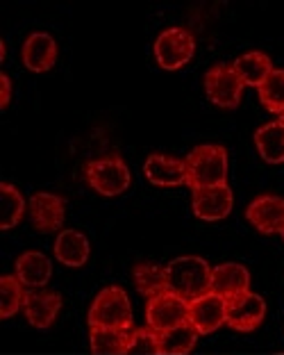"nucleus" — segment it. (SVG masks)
Returning a JSON list of instances; mask_svg holds the SVG:
<instances>
[{"mask_svg":"<svg viewBox=\"0 0 284 355\" xmlns=\"http://www.w3.org/2000/svg\"><path fill=\"white\" fill-rule=\"evenodd\" d=\"M166 285L168 292L177 294L184 301H193L212 292V266L198 255L175 257L166 266Z\"/></svg>","mask_w":284,"mask_h":355,"instance_id":"nucleus-1","label":"nucleus"},{"mask_svg":"<svg viewBox=\"0 0 284 355\" xmlns=\"http://www.w3.org/2000/svg\"><path fill=\"white\" fill-rule=\"evenodd\" d=\"M186 164V184L196 189L216 187L227 180V150L216 144L196 146L184 159Z\"/></svg>","mask_w":284,"mask_h":355,"instance_id":"nucleus-2","label":"nucleus"},{"mask_svg":"<svg viewBox=\"0 0 284 355\" xmlns=\"http://www.w3.org/2000/svg\"><path fill=\"white\" fill-rule=\"evenodd\" d=\"M10 98H12V83L10 78H7L5 73L0 76V107H7L10 105Z\"/></svg>","mask_w":284,"mask_h":355,"instance_id":"nucleus-28","label":"nucleus"},{"mask_svg":"<svg viewBox=\"0 0 284 355\" xmlns=\"http://www.w3.org/2000/svg\"><path fill=\"white\" fill-rule=\"evenodd\" d=\"M0 200H3V221H0V228L12 230L14 225L21 223L28 205H26V200H23V193L10 182L0 184Z\"/></svg>","mask_w":284,"mask_h":355,"instance_id":"nucleus-24","label":"nucleus"},{"mask_svg":"<svg viewBox=\"0 0 284 355\" xmlns=\"http://www.w3.org/2000/svg\"><path fill=\"white\" fill-rule=\"evenodd\" d=\"M28 212L32 225L39 232H55L64 225V216H66V200L57 193L39 191L32 193L28 200Z\"/></svg>","mask_w":284,"mask_h":355,"instance_id":"nucleus-10","label":"nucleus"},{"mask_svg":"<svg viewBox=\"0 0 284 355\" xmlns=\"http://www.w3.org/2000/svg\"><path fill=\"white\" fill-rule=\"evenodd\" d=\"M243 80L237 76L234 67L216 64L205 73V94L216 107L234 110L241 103L243 96Z\"/></svg>","mask_w":284,"mask_h":355,"instance_id":"nucleus-7","label":"nucleus"},{"mask_svg":"<svg viewBox=\"0 0 284 355\" xmlns=\"http://www.w3.org/2000/svg\"><path fill=\"white\" fill-rule=\"evenodd\" d=\"M125 355H159V340L157 333L145 328H132L130 330V340Z\"/></svg>","mask_w":284,"mask_h":355,"instance_id":"nucleus-27","label":"nucleus"},{"mask_svg":"<svg viewBox=\"0 0 284 355\" xmlns=\"http://www.w3.org/2000/svg\"><path fill=\"white\" fill-rule=\"evenodd\" d=\"M280 121H282V123H284V114H282V116H280Z\"/></svg>","mask_w":284,"mask_h":355,"instance_id":"nucleus-29","label":"nucleus"},{"mask_svg":"<svg viewBox=\"0 0 284 355\" xmlns=\"http://www.w3.org/2000/svg\"><path fill=\"white\" fill-rule=\"evenodd\" d=\"M255 146L264 162L280 164L284 162V123L282 121H271L255 132Z\"/></svg>","mask_w":284,"mask_h":355,"instance_id":"nucleus-19","label":"nucleus"},{"mask_svg":"<svg viewBox=\"0 0 284 355\" xmlns=\"http://www.w3.org/2000/svg\"><path fill=\"white\" fill-rule=\"evenodd\" d=\"M212 292L225 301L250 292V271L239 262H223L212 269Z\"/></svg>","mask_w":284,"mask_h":355,"instance_id":"nucleus-14","label":"nucleus"},{"mask_svg":"<svg viewBox=\"0 0 284 355\" xmlns=\"http://www.w3.org/2000/svg\"><path fill=\"white\" fill-rule=\"evenodd\" d=\"M60 310H62V296L57 292H51V289H32L26 296V303H23L26 319L35 328H51Z\"/></svg>","mask_w":284,"mask_h":355,"instance_id":"nucleus-13","label":"nucleus"},{"mask_svg":"<svg viewBox=\"0 0 284 355\" xmlns=\"http://www.w3.org/2000/svg\"><path fill=\"white\" fill-rule=\"evenodd\" d=\"M280 235H282V239H284V230H282V232H280Z\"/></svg>","mask_w":284,"mask_h":355,"instance_id":"nucleus-30","label":"nucleus"},{"mask_svg":"<svg viewBox=\"0 0 284 355\" xmlns=\"http://www.w3.org/2000/svg\"><path fill=\"white\" fill-rule=\"evenodd\" d=\"M193 53H196V39L184 28H168L155 42V60L166 71L182 69L186 62H191Z\"/></svg>","mask_w":284,"mask_h":355,"instance_id":"nucleus-5","label":"nucleus"},{"mask_svg":"<svg viewBox=\"0 0 284 355\" xmlns=\"http://www.w3.org/2000/svg\"><path fill=\"white\" fill-rule=\"evenodd\" d=\"M85 180L100 196H118L130 187V168L118 155L94 159L85 166Z\"/></svg>","mask_w":284,"mask_h":355,"instance_id":"nucleus-4","label":"nucleus"},{"mask_svg":"<svg viewBox=\"0 0 284 355\" xmlns=\"http://www.w3.org/2000/svg\"><path fill=\"white\" fill-rule=\"evenodd\" d=\"M198 330L193 328L189 321L182 326H175L166 330V333H159V355H186L193 351V346L198 342Z\"/></svg>","mask_w":284,"mask_h":355,"instance_id":"nucleus-22","label":"nucleus"},{"mask_svg":"<svg viewBox=\"0 0 284 355\" xmlns=\"http://www.w3.org/2000/svg\"><path fill=\"white\" fill-rule=\"evenodd\" d=\"M132 305L123 287L109 285L98 292L89 310V328H116L132 330Z\"/></svg>","mask_w":284,"mask_h":355,"instance_id":"nucleus-3","label":"nucleus"},{"mask_svg":"<svg viewBox=\"0 0 284 355\" xmlns=\"http://www.w3.org/2000/svg\"><path fill=\"white\" fill-rule=\"evenodd\" d=\"M28 289L21 285L16 276H3L0 278V317L10 319L16 312L23 310Z\"/></svg>","mask_w":284,"mask_h":355,"instance_id":"nucleus-25","label":"nucleus"},{"mask_svg":"<svg viewBox=\"0 0 284 355\" xmlns=\"http://www.w3.org/2000/svg\"><path fill=\"white\" fill-rule=\"evenodd\" d=\"M55 257L60 260L64 266H71V269H80L85 266L89 255H91V244L85 232L80 230H62L55 239Z\"/></svg>","mask_w":284,"mask_h":355,"instance_id":"nucleus-18","label":"nucleus"},{"mask_svg":"<svg viewBox=\"0 0 284 355\" xmlns=\"http://www.w3.org/2000/svg\"><path fill=\"white\" fill-rule=\"evenodd\" d=\"M232 67H234V71H237V76L243 80V85L259 89L264 80L271 76L273 62H271L269 55H264V53H259V51H253V53L241 55V58L234 62Z\"/></svg>","mask_w":284,"mask_h":355,"instance_id":"nucleus-20","label":"nucleus"},{"mask_svg":"<svg viewBox=\"0 0 284 355\" xmlns=\"http://www.w3.org/2000/svg\"><path fill=\"white\" fill-rule=\"evenodd\" d=\"M259 92V101L269 112L273 114H284V71L282 69H273L271 76L264 80Z\"/></svg>","mask_w":284,"mask_h":355,"instance_id":"nucleus-26","label":"nucleus"},{"mask_svg":"<svg viewBox=\"0 0 284 355\" xmlns=\"http://www.w3.org/2000/svg\"><path fill=\"white\" fill-rule=\"evenodd\" d=\"M246 219L255 225L262 235H275L284 230V198L280 196H259L246 209Z\"/></svg>","mask_w":284,"mask_h":355,"instance_id":"nucleus-12","label":"nucleus"},{"mask_svg":"<svg viewBox=\"0 0 284 355\" xmlns=\"http://www.w3.org/2000/svg\"><path fill=\"white\" fill-rule=\"evenodd\" d=\"M189 319V301H184L173 292H164L155 298H148L145 305V326L152 333H166V330L182 326Z\"/></svg>","mask_w":284,"mask_h":355,"instance_id":"nucleus-6","label":"nucleus"},{"mask_svg":"<svg viewBox=\"0 0 284 355\" xmlns=\"http://www.w3.org/2000/svg\"><path fill=\"white\" fill-rule=\"evenodd\" d=\"M232 205H234V196H232V189L227 187V182L193 191V200H191L193 214L202 221L225 219V216L232 212Z\"/></svg>","mask_w":284,"mask_h":355,"instance_id":"nucleus-11","label":"nucleus"},{"mask_svg":"<svg viewBox=\"0 0 284 355\" xmlns=\"http://www.w3.org/2000/svg\"><path fill=\"white\" fill-rule=\"evenodd\" d=\"M143 173L152 184H157V187H180V184H186L184 159L161 155V153H155V155H150L145 159Z\"/></svg>","mask_w":284,"mask_h":355,"instance_id":"nucleus-15","label":"nucleus"},{"mask_svg":"<svg viewBox=\"0 0 284 355\" xmlns=\"http://www.w3.org/2000/svg\"><path fill=\"white\" fill-rule=\"evenodd\" d=\"M14 276L21 280V285L26 287L28 292H32V289H44L53 276V264L44 253L28 251L19 255V260H16Z\"/></svg>","mask_w":284,"mask_h":355,"instance_id":"nucleus-17","label":"nucleus"},{"mask_svg":"<svg viewBox=\"0 0 284 355\" xmlns=\"http://www.w3.org/2000/svg\"><path fill=\"white\" fill-rule=\"evenodd\" d=\"M130 340V330L116 328H91L89 342L96 355H125Z\"/></svg>","mask_w":284,"mask_h":355,"instance_id":"nucleus-23","label":"nucleus"},{"mask_svg":"<svg viewBox=\"0 0 284 355\" xmlns=\"http://www.w3.org/2000/svg\"><path fill=\"white\" fill-rule=\"evenodd\" d=\"M132 280L139 294L145 298H155L159 294L168 292L166 285V266L152 264V262H139L132 269Z\"/></svg>","mask_w":284,"mask_h":355,"instance_id":"nucleus-21","label":"nucleus"},{"mask_svg":"<svg viewBox=\"0 0 284 355\" xmlns=\"http://www.w3.org/2000/svg\"><path fill=\"white\" fill-rule=\"evenodd\" d=\"M264 317H266V301L255 292H246L227 301L225 326H230L237 333H250V330L259 328Z\"/></svg>","mask_w":284,"mask_h":355,"instance_id":"nucleus-9","label":"nucleus"},{"mask_svg":"<svg viewBox=\"0 0 284 355\" xmlns=\"http://www.w3.org/2000/svg\"><path fill=\"white\" fill-rule=\"evenodd\" d=\"M227 301L214 292H207L189 301V324L198 330V335H212L225 324Z\"/></svg>","mask_w":284,"mask_h":355,"instance_id":"nucleus-8","label":"nucleus"},{"mask_svg":"<svg viewBox=\"0 0 284 355\" xmlns=\"http://www.w3.org/2000/svg\"><path fill=\"white\" fill-rule=\"evenodd\" d=\"M21 58L28 71L46 73L57 62V42L51 35H46V32H35V35H30L26 39V44H23Z\"/></svg>","mask_w":284,"mask_h":355,"instance_id":"nucleus-16","label":"nucleus"}]
</instances>
